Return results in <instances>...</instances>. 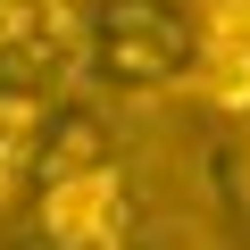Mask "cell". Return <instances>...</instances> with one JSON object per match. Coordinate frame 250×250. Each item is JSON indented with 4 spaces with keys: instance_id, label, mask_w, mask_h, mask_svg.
I'll return each instance as SVG.
<instances>
[{
    "instance_id": "1",
    "label": "cell",
    "mask_w": 250,
    "mask_h": 250,
    "mask_svg": "<svg viewBox=\"0 0 250 250\" xmlns=\"http://www.w3.org/2000/svg\"><path fill=\"white\" fill-rule=\"evenodd\" d=\"M217 42V0H83V75L75 92L108 108H150L200 92Z\"/></svg>"
},
{
    "instance_id": "2",
    "label": "cell",
    "mask_w": 250,
    "mask_h": 250,
    "mask_svg": "<svg viewBox=\"0 0 250 250\" xmlns=\"http://www.w3.org/2000/svg\"><path fill=\"white\" fill-rule=\"evenodd\" d=\"M83 75V0H0V100H59Z\"/></svg>"
},
{
    "instance_id": "3",
    "label": "cell",
    "mask_w": 250,
    "mask_h": 250,
    "mask_svg": "<svg viewBox=\"0 0 250 250\" xmlns=\"http://www.w3.org/2000/svg\"><path fill=\"white\" fill-rule=\"evenodd\" d=\"M34 159H42V108L0 100V208L34 184Z\"/></svg>"
},
{
    "instance_id": "4",
    "label": "cell",
    "mask_w": 250,
    "mask_h": 250,
    "mask_svg": "<svg viewBox=\"0 0 250 250\" xmlns=\"http://www.w3.org/2000/svg\"><path fill=\"white\" fill-rule=\"evenodd\" d=\"M117 250H208V233L192 225V217H150V225H134Z\"/></svg>"
},
{
    "instance_id": "5",
    "label": "cell",
    "mask_w": 250,
    "mask_h": 250,
    "mask_svg": "<svg viewBox=\"0 0 250 250\" xmlns=\"http://www.w3.org/2000/svg\"><path fill=\"white\" fill-rule=\"evenodd\" d=\"M242 184H250V108H242Z\"/></svg>"
}]
</instances>
